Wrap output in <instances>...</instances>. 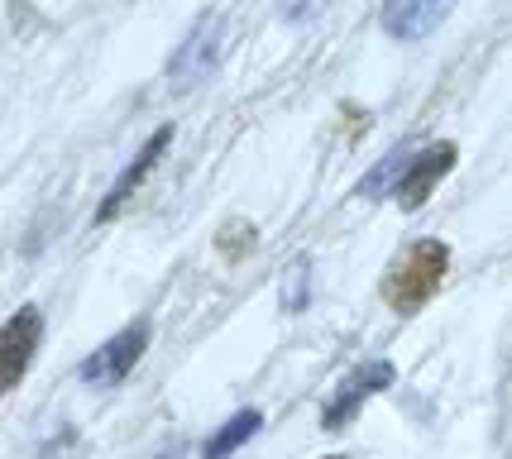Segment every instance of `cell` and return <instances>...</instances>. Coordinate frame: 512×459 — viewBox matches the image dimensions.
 Here are the masks:
<instances>
[{
  "label": "cell",
  "mask_w": 512,
  "mask_h": 459,
  "mask_svg": "<svg viewBox=\"0 0 512 459\" xmlns=\"http://www.w3.org/2000/svg\"><path fill=\"white\" fill-rule=\"evenodd\" d=\"M326 459H350V455H326Z\"/></svg>",
  "instance_id": "7c38bea8"
},
{
  "label": "cell",
  "mask_w": 512,
  "mask_h": 459,
  "mask_svg": "<svg viewBox=\"0 0 512 459\" xmlns=\"http://www.w3.org/2000/svg\"><path fill=\"white\" fill-rule=\"evenodd\" d=\"M144 345H149V321L125 326L120 335H111L101 350L87 354V364H82V383H96V388H115V383H125V373L139 364Z\"/></svg>",
  "instance_id": "277c9868"
},
{
  "label": "cell",
  "mask_w": 512,
  "mask_h": 459,
  "mask_svg": "<svg viewBox=\"0 0 512 459\" xmlns=\"http://www.w3.org/2000/svg\"><path fill=\"white\" fill-rule=\"evenodd\" d=\"M412 153H417V149H398L393 158H383L379 168H374V173H369L364 182H359V192H364V197H388V192H393V187L402 182V173H407Z\"/></svg>",
  "instance_id": "30bf717a"
},
{
  "label": "cell",
  "mask_w": 512,
  "mask_h": 459,
  "mask_svg": "<svg viewBox=\"0 0 512 459\" xmlns=\"http://www.w3.org/2000/svg\"><path fill=\"white\" fill-rule=\"evenodd\" d=\"M450 168H455V144H431V149L412 153V163H407L402 182L393 187V192H398V201H402V211H417V206L431 197V187H436Z\"/></svg>",
  "instance_id": "8992f818"
},
{
  "label": "cell",
  "mask_w": 512,
  "mask_h": 459,
  "mask_svg": "<svg viewBox=\"0 0 512 459\" xmlns=\"http://www.w3.org/2000/svg\"><path fill=\"white\" fill-rule=\"evenodd\" d=\"M302 283H307V263H292V287H288V306H302Z\"/></svg>",
  "instance_id": "8fae6325"
},
{
  "label": "cell",
  "mask_w": 512,
  "mask_h": 459,
  "mask_svg": "<svg viewBox=\"0 0 512 459\" xmlns=\"http://www.w3.org/2000/svg\"><path fill=\"white\" fill-rule=\"evenodd\" d=\"M39 340H44L39 306H20V311L0 326V393H10L24 373H29L34 354H39Z\"/></svg>",
  "instance_id": "7a4b0ae2"
},
{
  "label": "cell",
  "mask_w": 512,
  "mask_h": 459,
  "mask_svg": "<svg viewBox=\"0 0 512 459\" xmlns=\"http://www.w3.org/2000/svg\"><path fill=\"white\" fill-rule=\"evenodd\" d=\"M446 268H450V249L441 240L407 244L402 259L383 278V297H388V306H398V311H417L422 302H431V292L441 287Z\"/></svg>",
  "instance_id": "6da1fadb"
},
{
  "label": "cell",
  "mask_w": 512,
  "mask_h": 459,
  "mask_svg": "<svg viewBox=\"0 0 512 459\" xmlns=\"http://www.w3.org/2000/svg\"><path fill=\"white\" fill-rule=\"evenodd\" d=\"M259 426H264V416H259V412H240V416H230V421H225L221 431H216V436H211L206 445H201V455H206V459H225L230 450H240V445H245V440L254 436V431H259Z\"/></svg>",
  "instance_id": "9c48e42d"
},
{
  "label": "cell",
  "mask_w": 512,
  "mask_h": 459,
  "mask_svg": "<svg viewBox=\"0 0 512 459\" xmlns=\"http://www.w3.org/2000/svg\"><path fill=\"white\" fill-rule=\"evenodd\" d=\"M168 144H173V125H163V130H154V134H149V144H144V149L134 153V158H130V168H125V173L115 177L111 197L101 201V211H96V216H101V220H111L115 211H120V206H125V201L134 197V187H139L144 177L154 173V163H158V158H163V149H168Z\"/></svg>",
  "instance_id": "ba28073f"
},
{
  "label": "cell",
  "mask_w": 512,
  "mask_h": 459,
  "mask_svg": "<svg viewBox=\"0 0 512 459\" xmlns=\"http://www.w3.org/2000/svg\"><path fill=\"white\" fill-rule=\"evenodd\" d=\"M221 48H225V20L221 15H206V20L182 39L178 53H173V67H168L173 87L187 91V87H197L201 77H211L216 63H221Z\"/></svg>",
  "instance_id": "3957f363"
},
{
  "label": "cell",
  "mask_w": 512,
  "mask_h": 459,
  "mask_svg": "<svg viewBox=\"0 0 512 459\" xmlns=\"http://www.w3.org/2000/svg\"><path fill=\"white\" fill-rule=\"evenodd\" d=\"M455 10V0H383V29L393 39H422Z\"/></svg>",
  "instance_id": "52a82bcc"
},
{
  "label": "cell",
  "mask_w": 512,
  "mask_h": 459,
  "mask_svg": "<svg viewBox=\"0 0 512 459\" xmlns=\"http://www.w3.org/2000/svg\"><path fill=\"white\" fill-rule=\"evenodd\" d=\"M388 383H393V364H388V359H374V364L355 369L350 378H340L335 397L326 402V431H340V426H350V421H355V412L364 407V397L383 393Z\"/></svg>",
  "instance_id": "5b68a950"
}]
</instances>
